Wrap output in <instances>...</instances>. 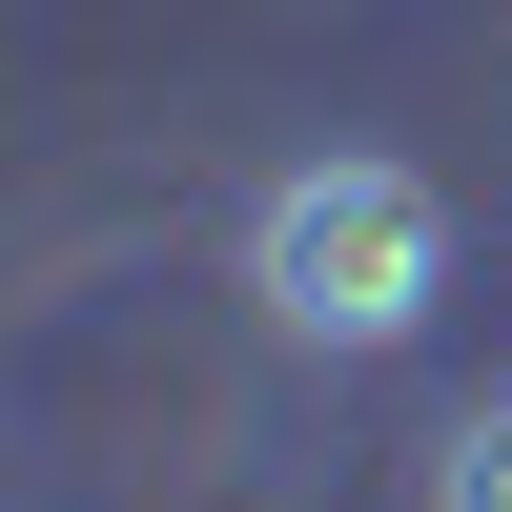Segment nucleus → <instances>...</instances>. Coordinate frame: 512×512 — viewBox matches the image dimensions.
<instances>
[{"label": "nucleus", "instance_id": "obj_1", "mask_svg": "<svg viewBox=\"0 0 512 512\" xmlns=\"http://www.w3.org/2000/svg\"><path fill=\"white\" fill-rule=\"evenodd\" d=\"M246 287H267L287 349H410L451 308V205L410 164H287L246 205Z\"/></svg>", "mask_w": 512, "mask_h": 512}, {"label": "nucleus", "instance_id": "obj_2", "mask_svg": "<svg viewBox=\"0 0 512 512\" xmlns=\"http://www.w3.org/2000/svg\"><path fill=\"white\" fill-rule=\"evenodd\" d=\"M431 512H512V410H472V431L431 451Z\"/></svg>", "mask_w": 512, "mask_h": 512}]
</instances>
